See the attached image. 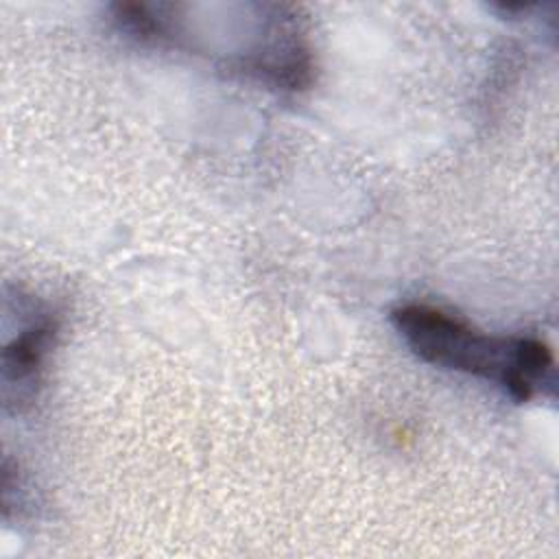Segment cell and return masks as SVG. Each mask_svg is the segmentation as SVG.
<instances>
[{
    "label": "cell",
    "mask_w": 559,
    "mask_h": 559,
    "mask_svg": "<svg viewBox=\"0 0 559 559\" xmlns=\"http://www.w3.org/2000/svg\"><path fill=\"white\" fill-rule=\"evenodd\" d=\"M391 321L421 360L491 380L515 402H528L555 382L552 354L537 338L491 336L428 304H404Z\"/></svg>",
    "instance_id": "obj_1"
},
{
    "label": "cell",
    "mask_w": 559,
    "mask_h": 559,
    "mask_svg": "<svg viewBox=\"0 0 559 559\" xmlns=\"http://www.w3.org/2000/svg\"><path fill=\"white\" fill-rule=\"evenodd\" d=\"M57 334V319L39 312L2 352V397L7 406L26 404L39 384L46 354Z\"/></svg>",
    "instance_id": "obj_2"
}]
</instances>
